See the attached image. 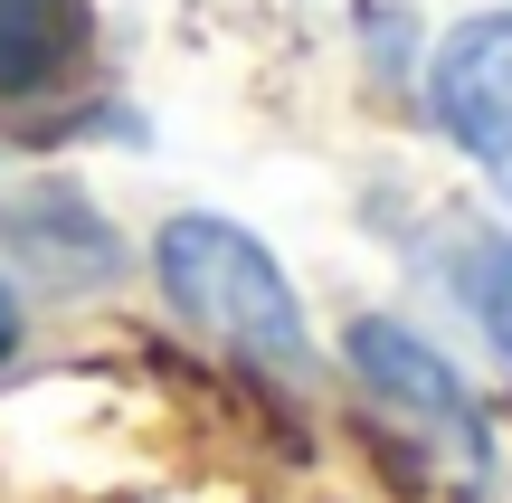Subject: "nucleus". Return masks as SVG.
I'll return each mask as SVG.
<instances>
[{
    "label": "nucleus",
    "mask_w": 512,
    "mask_h": 503,
    "mask_svg": "<svg viewBox=\"0 0 512 503\" xmlns=\"http://www.w3.org/2000/svg\"><path fill=\"white\" fill-rule=\"evenodd\" d=\"M95 57L86 0H0V105H38V95L76 86Z\"/></svg>",
    "instance_id": "5"
},
{
    "label": "nucleus",
    "mask_w": 512,
    "mask_h": 503,
    "mask_svg": "<svg viewBox=\"0 0 512 503\" xmlns=\"http://www.w3.org/2000/svg\"><path fill=\"white\" fill-rule=\"evenodd\" d=\"M152 266H162V295L181 304L209 342H228L247 371H275V380L313 371L304 304H294V285L275 276V257L247 228L209 219V209H181V219L162 228V247H152Z\"/></svg>",
    "instance_id": "1"
},
{
    "label": "nucleus",
    "mask_w": 512,
    "mask_h": 503,
    "mask_svg": "<svg viewBox=\"0 0 512 503\" xmlns=\"http://www.w3.org/2000/svg\"><path fill=\"white\" fill-rule=\"evenodd\" d=\"M0 247H10L19 276H38L48 295H86V285H105L114 266H124L105 209H95L86 190H67V181H19V190H0Z\"/></svg>",
    "instance_id": "3"
},
{
    "label": "nucleus",
    "mask_w": 512,
    "mask_h": 503,
    "mask_svg": "<svg viewBox=\"0 0 512 503\" xmlns=\"http://www.w3.org/2000/svg\"><path fill=\"white\" fill-rule=\"evenodd\" d=\"M19 342V304H10V285H0V352Z\"/></svg>",
    "instance_id": "7"
},
{
    "label": "nucleus",
    "mask_w": 512,
    "mask_h": 503,
    "mask_svg": "<svg viewBox=\"0 0 512 503\" xmlns=\"http://www.w3.org/2000/svg\"><path fill=\"white\" fill-rule=\"evenodd\" d=\"M342 352H351V371H361L399 418H418V428H446V437H475V390H465V380L446 371V361L427 352L408 323L361 314V323L342 333Z\"/></svg>",
    "instance_id": "4"
},
{
    "label": "nucleus",
    "mask_w": 512,
    "mask_h": 503,
    "mask_svg": "<svg viewBox=\"0 0 512 503\" xmlns=\"http://www.w3.org/2000/svg\"><path fill=\"white\" fill-rule=\"evenodd\" d=\"M427 105H437V124L475 152V171L512 200V10L465 19V29L437 48Z\"/></svg>",
    "instance_id": "2"
},
{
    "label": "nucleus",
    "mask_w": 512,
    "mask_h": 503,
    "mask_svg": "<svg viewBox=\"0 0 512 503\" xmlns=\"http://www.w3.org/2000/svg\"><path fill=\"white\" fill-rule=\"evenodd\" d=\"M456 295H465V314L484 323V342L512 361V238L503 228H465L456 238Z\"/></svg>",
    "instance_id": "6"
}]
</instances>
